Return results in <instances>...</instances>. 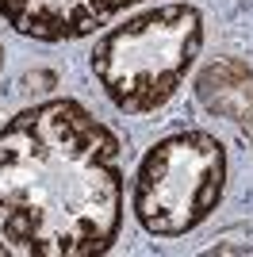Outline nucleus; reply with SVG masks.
<instances>
[{
    "label": "nucleus",
    "instance_id": "nucleus-1",
    "mask_svg": "<svg viewBox=\"0 0 253 257\" xmlns=\"http://www.w3.org/2000/svg\"><path fill=\"white\" fill-rule=\"evenodd\" d=\"M123 219L119 139L77 100H46L0 131V238L31 257L104 253Z\"/></svg>",
    "mask_w": 253,
    "mask_h": 257
},
{
    "label": "nucleus",
    "instance_id": "nucleus-2",
    "mask_svg": "<svg viewBox=\"0 0 253 257\" xmlns=\"http://www.w3.org/2000/svg\"><path fill=\"white\" fill-rule=\"evenodd\" d=\"M203 46V16L192 4H161L119 23L96 43L92 73L126 115L161 107Z\"/></svg>",
    "mask_w": 253,
    "mask_h": 257
},
{
    "label": "nucleus",
    "instance_id": "nucleus-3",
    "mask_svg": "<svg viewBox=\"0 0 253 257\" xmlns=\"http://www.w3.org/2000/svg\"><path fill=\"white\" fill-rule=\"evenodd\" d=\"M226 188V150L207 131L169 135L138 165L135 219L158 238H180L215 211Z\"/></svg>",
    "mask_w": 253,
    "mask_h": 257
},
{
    "label": "nucleus",
    "instance_id": "nucleus-4",
    "mask_svg": "<svg viewBox=\"0 0 253 257\" xmlns=\"http://www.w3.org/2000/svg\"><path fill=\"white\" fill-rule=\"evenodd\" d=\"M131 4L142 0H0V16L27 39L65 43V39L92 35Z\"/></svg>",
    "mask_w": 253,
    "mask_h": 257
},
{
    "label": "nucleus",
    "instance_id": "nucleus-5",
    "mask_svg": "<svg viewBox=\"0 0 253 257\" xmlns=\"http://www.w3.org/2000/svg\"><path fill=\"white\" fill-rule=\"evenodd\" d=\"M0 253H8V246H4V238H0Z\"/></svg>",
    "mask_w": 253,
    "mask_h": 257
},
{
    "label": "nucleus",
    "instance_id": "nucleus-6",
    "mask_svg": "<svg viewBox=\"0 0 253 257\" xmlns=\"http://www.w3.org/2000/svg\"><path fill=\"white\" fill-rule=\"evenodd\" d=\"M0 62H4V50H0Z\"/></svg>",
    "mask_w": 253,
    "mask_h": 257
}]
</instances>
